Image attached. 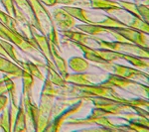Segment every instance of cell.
Listing matches in <instances>:
<instances>
[{
	"mask_svg": "<svg viewBox=\"0 0 149 132\" xmlns=\"http://www.w3.org/2000/svg\"><path fill=\"white\" fill-rule=\"evenodd\" d=\"M31 6L33 9L34 17L36 21L35 28L45 35L48 38V40L54 45L61 53L62 51L61 45H60L59 36H58V30L55 25L54 19L52 17V14L47 9V7L42 4L39 0H30Z\"/></svg>",
	"mask_w": 149,
	"mask_h": 132,
	"instance_id": "1",
	"label": "cell"
},
{
	"mask_svg": "<svg viewBox=\"0 0 149 132\" xmlns=\"http://www.w3.org/2000/svg\"><path fill=\"white\" fill-rule=\"evenodd\" d=\"M60 93V88L45 78L44 85L40 95V104L38 105L37 132L44 131L52 119V111L56 97Z\"/></svg>",
	"mask_w": 149,
	"mask_h": 132,
	"instance_id": "2",
	"label": "cell"
},
{
	"mask_svg": "<svg viewBox=\"0 0 149 132\" xmlns=\"http://www.w3.org/2000/svg\"><path fill=\"white\" fill-rule=\"evenodd\" d=\"M100 83L103 85L112 86L114 88H119V90H125V92H128L129 93L136 95V97H142L148 98V85L138 83L137 81L129 80V79L122 78L120 76L109 73V76L103 81H100Z\"/></svg>",
	"mask_w": 149,
	"mask_h": 132,
	"instance_id": "3",
	"label": "cell"
},
{
	"mask_svg": "<svg viewBox=\"0 0 149 132\" xmlns=\"http://www.w3.org/2000/svg\"><path fill=\"white\" fill-rule=\"evenodd\" d=\"M91 40L93 41L98 45V48L102 49L111 50L114 52L122 53V54H130L134 56L142 57V58H148L149 59V51L148 48L138 46L133 43L130 42H119V41H105L98 37L91 36Z\"/></svg>",
	"mask_w": 149,
	"mask_h": 132,
	"instance_id": "4",
	"label": "cell"
},
{
	"mask_svg": "<svg viewBox=\"0 0 149 132\" xmlns=\"http://www.w3.org/2000/svg\"><path fill=\"white\" fill-rule=\"evenodd\" d=\"M68 125H97L100 127H103L107 129V131H125L123 125H117L113 124L109 116H100L95 111H91V114L86 116L85 118H73L70 117L66 121Z\"/></svg>",
	"mask_w": 149,
	"mask_h": 132,
	"instance_id": "5",
	"label": "cell"
},
{
	"mask_svg": "<svg viewBox=\"0 0 149 132\" xmlns=\"http://www.w3.org/2000/svg\"><path fill=\"white\" fill-rule=\"evenodd\" d=\"M98 67L102 69H104V71L109 72V73L120 76L122 78L129 79V80H134V81L146 80L148 81V79H149L148 74L145 73V72L141 71V69H139L137 68L134 69V68H131V67L116 64L115 62H112V63H104Z\"/></svg>",
	"mask_w": 149,
	"mask_h": 132,
	"instance_id": "6",
	"label": "cell"
},
{
	"mask_svg": "<svg viewBox=\"0 0 149 132\" xmlns=\"http://www.w3.org/2000/svg\"><path fill=\"white\" fill-rule=\"evenodd\" d=\"M86 100H88V101L92 102L95 107L102 109L107 116H110V115L117 116V115H121L125 113V112H128L132 110L129 105L109 99V98L92 97H88Z\"/></svg>",
	"mask_w": 149,
	"mask_h": 132,
	"instance_id": "7",
	"label": "cell"
},
{
	"mask_svg": "<svg viewBox=\"0 0 149 132\" xmlns=\"http://www.w3.org/2000/svg\"><path fill=\"white\" fill-rule=\"evenodd\" d=\"M86 99L81 98V99L78 100L77 102H74V104H72L71 106L67 107L66 109H64L62 112H60L59 114L56 115L55 117H53L51 121L49 122V124L45 128L44 131H50V132H59L61 130L63 124L66 122L70 117H72L73 115L78 113L80 110L83 108L85 105Z\"/></svg>",
	"mask_w": 149,
	"mask_h": 132,
	"instance_id": "8",
	"label": "cell"
},
{
	"mask_svg": "<svg viewBox=\"0 0 149 132\" xmlns=\"http://www.w3.org/2000/svg\"><path fill=\"white\" fill-rule=\"evenodd\" d=\"M0 39L12 43L24 53L38 52V50L31 43H29L20 32H14L13 30L2 24L1 21H0Z\"/></svg>",
	"mask_w": 149,
	"mask_h": 132,
	"instance_id": "9",
	"label": "cell"
},
{
	"mask_svg": "<svg viewBox=\"0 0 149 132\" xmlns=\"http://www.w3.org/2000/svg\"><path fill=\"white\" fill-rule=\"evenodd\" d=\"M102 76H100L95 73H88V71H86L84 73H68L63 78L68 83L74 85H91L93 83H100L104 80V79H102Z\"/></svg>",
	"mask_w": 149,
	"mask_h": 132,
	"instance_id": "10",
	"label": "cell"
},
{
	"mask_svg": "<svg viewBox=\"0 0 149 132\" xmlns=\"http://www.w3.org/2000/svg\"><path fill=\"white\" fill-rule=\"evenodd\" d=\"M112 29L116 33H118L119 35H121L128 42L138 45V46L148 48L149 45L148 34H145V33L141 32V31H138L136 29L130 27H117Z\"/></svg>",
	"mask_w": 149,
	"mask_h": 132,
	"instance_id": "11",
	"label": "cell"
},
{
	"mask_svg": "<svg viewBox=\"0 0 149 132\" xmlns=\"http://www.w3.org/2000/svg\"><path fill=\"white\" fill-rule=\"evenodd\" d=\"M52 17L54 19L55 25L57 30L59 31H66L73 29L76 25V19L72 17L67 11H65L62 7L55 8L52 12Z\"/></svg>",
	"mask_w": 149,
	"mask_h": 132,
	"instance_id": "12",
	"label": "cell"
},
{
	"mask_svg": "<svg viewBox=\"0 0 149 132\" xmlns=\"http://www.w3.org/2000/svg\"><path fill=\"white\" fill-rule=\"evenodd\" d=\"M26 113L27 127L30 126L31 130L37 131V121H38V105L35 104L32 97L24 98L21 97Z\"/></svg>",
	"mask_w": 149,
	"mask_h": 132,
	"instance_id": "13",
	"label": "cell"
},
{
	"mask_svg": "<svg viewBox=\"0 0 149 132\" xmlns=\"http://www.w3.org/2000/svg\"><path fill=\"white\" fill-rule=\"evenodd\" d=\"M0 72L9 76L11 79H21L23 69L15 62L10 61L9 58L0 55Z\"/></svg>",
	"mask_w": 149,
	"mask_h": 132,
	"instance_id": "14",
	"label": "cell"
},
{
	"mask_svg": "<svg viewBox=\"0 0 149 132\" xmlns=\"http://www.w3.org/2000/svg\"><path fill=\"white\" fill-rule=\"evenodd\" d=\"M88 2H90V7L93 10L104 11L107 13L122 11L118 2L113 0H88Z\"/></svg>",
	"mask_w": 149,
	"mask_h": 132,
	"instance_id": "15",
	"label": "cell"
},
{
	"mask_svg": "<svg viewBox=\"0 0 149 132\" xmlns=\"http://www.w3.org/2000/svg\"><path fill=\"white\" fill-rule=\"evenodd\" d=\"M60 32L62 33V37L64 39L68 40L72 43H76V44H83L90 46V41H92L91 40V35L81 32V31H74L70 29V30L60 31Z\"/></svg>",
	"mask_w": 149,
	"mask_h": 132,
	"instance_id": "16",
	"label": "cell"
},
{
	"mask_svg": "<svg viewBox=\"0 0 149 132\" xmlns=\"http://www.w3.org/2000/svg\"><path fill=\"white\" fill-rule=\"evenodd\" d=\"M51 57H52L53 63H54L55 67H56V69L59 72V74L62 76H65L69 73L68 64H67L66 60L62 57V53L52 43H51Z\"/></svg>",
	"mask_w": 149,
	"mask_h": 132,
	"instance_id": "17",
	"label": "cell"
},
{
	"mask_svg": "<svg viewBox=\"0 0 149 132\" xmlns=\"http://www.w3.org/2000/svg\"><path fill=\"white\" fill-rule=\"evenodd\" d=\"M28 130L27 127V120H26V113L24 109V105L22 98L20 97L18 104V111L16 113L15 120H14L13 126H12V131L13 132H25Z\"/></svg>",
	"mask_w": 149,
	"mask_h": 132,
	"instance_id": "18",
	"label": "cell"
},
{
	"mask_svg": "<svg viewBox=\"0 0 149 132\" xmlns=\"http://www.w3.org/2000/svg\"><path fill=\"white\" fill-rule=\"evenodd\" d=\"M62 8L65 11H67L72 17H74L76 20L81 21L84 24H91V18H90V12L86 9L81 8L79 6H68L64 5Z\"/></svg>",
	"mask_w": 149,
	"mask_h": 132,
	"instance_id": "19",
	"label": "cell"
},
{
	"mask_svg": "<svg viewBox=\"0 0 149 132\" xmlns=\"http://www.w3.org/2000/svg\"><path fill=\"white\" fill-rule=\"evenodd\" d=\"M3 83L6 86L7 94H8L9 101H10V106L14 108H18L19 100H18V93L16 90V85L14 83L13 79H11L9 76L4 75L3 76Z\"/></svg>",
	"mask_w": 149,
	"mask_h": 132,
	"instance_id": "20",
	"label": "cell"
},
{
	"mask_svg": "<svg viewBox=\"0 0 149 132\" xmlns=\"http://www.w3.org/2000/svg\"><path fill=\"white\" fill-rule=\"evenodd\" d=\"M68 68L73 71V73H84L90 69V62L85 58L80 56L71 57L67 61Z\"/></svg>",
	"mask_w": 149,
	"mask_h": 132,
	"instance_id": "21",
	"label": "cell"
},
{
	"mask_svg": "<svg viewBox=\"0 0 149 132\" xmlns=\"http://www.w3.org/2000/svg\"><path fill=\"white\" fill-rule=\"evenodd\" d=\"M43 68L46 69L47 72V76L46 78L49 80L51 83L54 85L55 86H58V88H62V86L66 85L67 81L64 80V78L59 74V72L56 69V67L55 66H51L49 64H44L43 65Z\"/></svg>",
	"mask_w": 149,
	"mask_h": 132,
	"instance_id": "22",
	"label": "cell"
},
{
	"mask_svg": "<svg viewBox=\"0 0 149 132\" xmlns=\"http://www.w3.org/2000/svg\"><path fill=\"white\" fill-rule=\"evenodd\" d=\"M17 64L22 68L23 71H26L27 73L30 74L31 76H34L35 79H38L39 81H44L46 76L43 75L42 71L39 69V66H38L37 64H35L34 62L29 61V60H26V61H20V60H19V62Z\"/></svg>",
	"mask_w": 149,
	"mask_h": 132,
	"instance_id": "23",
	"label": "cell"
},
{
	"mask_svg": "<svg viewBox=\"0 0 149 132\" xmlns=\"http://www.w3.org/2000/svg\"><path fill=\"white\" fill-rule=\"evenodd\" d=\"M21 80H22V94L21 97L24 98L32 97V90L35 85V78L26 71H23Z\"/></svg>",
	"mask_w": 149,
	"mask_h": 132,
	"instance_id": "24",
	"label": "cell"
},
{
	"mask_svg": "<svg viewBox=\"0 0 149 132\" xmlns=\"http://www.w3.org/2000/svg\"><path fill=\"white\" fill-rule=\"evenodd\" d=\"M13 1L15 3L16 7L27 17L31 25H33L35 27L36 21L34 17V13H33L32 6H31L30 3V0H13Z\"/></svg>",
	"mask_w": 149,
	"mask_h": 132,
	"instance_id": "25",
	"label": "cell"
},
{
	"mask_svg": "<svg viewBox=\"0 0 149 132\" xmlns=\"http://www.w3.org/2000/svg\"><path fill=\"white\" fill-rule=\"evenodd\" d=\"M92 24L102 26L104 28H117V27H127L126 24L123 23L120 19H118L115 16L111 15H104V18L100 21H92Z\"/></svg>",
	"mask_w": 149,
	"mask_h": 132,
	"instance_id": "26",
	"label": "cell"
},
{
	"mask_svg": "<svg viewBox=\"0 0 149 132\" xmlns=\"http://www.w3.org/2000/svg\"><path fill=\"white\" fill-rule=\"evenodd\" d=\"M129 15V19L128 20H124L122 21L123 23L126 24L127 27H130V28H133V29H136L138 31H141V32L145 33V34H149V25L147 22L143 21L141 18H138V17H134V16Z\"/></svg>",
	"mask_w": 149,
	"mask_h": 132,
	"instance_id": "27",
	"label": "cell"
},
{
	"mask_svg": "<svg viewBox=\"0 0 149 132\" xmlns=\"http://www.w3.org/2000/svg\"><path fill=\"white\" fill-rule=\"evenodd\" d=\"M74 27L78 29L81 32H84L86 34H88L91 36H97L100 34H102V33H107V29L104 27H102V26L95 25V24H76Z\"/></svg>",
	"mask_w": 149,
	"mask_h": 132,
	"instance_id": "28",
	"label": "cell"
},
{
	"mask_svg": "<svg viewBox=\"0 0 149 132\" xmlns=\"http://www.w3.org/2000/svg\"><path fill=\"white\" fill-rule=\"evenodd\" d=\"M0 44H1L2 48L4 49V51H5L9 59L17 64L19 62V59L17 57V51H16V49L14 48V45L12 44V43L8 42V41H6V40H3V39H0Z\"/></svg>",
	"mask_w": 149,
	"mask_h": 132,
	"instance_id": "29",
	"label": "cell"
},
{
	"mask_svg": "<svg viewBox=\"0 0 149 132\" xmlns=\"http://www.w3.org/2000/svg\"><path fill=\"white\" fill-rule=\"evenodd\" d=\"M117 2H118L119 6L121 7L122 10H124L127 13L130 14V15L134 16V17L140 18L137 11V3L136 2H131L128 1V0H119Z\"/></svg>",
	"mask_w": 149,
	"mask_h": 132,
	"instance_id": "30",
	"label": "cell"
},
{
	"mask_svg": "<svg viewBox=\"0 0 149 132\" xmlns=\"http://www.w3.org/2000/svg\"><path fill=\"white\" fill-rule=\"evenodd\" d=\"M0 21H1V23L4 24L6 27L13 30L14 32H19V30L17 29V24H18L17 21L13 17H11L10 15H8L6 12L2 11L1 9H0Z\"/></svg>",
	"mask_w": 149,
	"mask_h": 132,
	"instance_id": "31",
	"label": "cell"
},
{
	"mask_svg": "<svg viewBox=\"0 0 149 132\" xmlns=\"http://www.w3.org/2000/svg\"><path fill=\"white\" fill-rule=\"evenodd\" d=\"M0 130L5 132H11L12 126L10 124V118H9V108L6 107L3 111L0 112Z\"/></svg>",
	"mask_w": 149,
	"mask_h": 132,
	"instance_id": "32",
	"label": "cell"
},
{
	"mask_svg": "<svg viewBox=\"0 0 149 132\" xmlns=\"http://www.w3.org/2000/svg\"><path fill=\"white\" fill-rule=\"evenodd\" d=\"M57 4H62V5H68V6H73V5H85V6H90V2L88 0H57Z\"/></svg>",
	"mask_w": 149,
	"mask_h": 132,
	"instance_id": "33",
	"label": "cell"
},
{
	"mask_svg": "<svg viewBox=\"0 0 149 132\" xmlns=\"http://www.w3.org/2000/svg\"><path fill=\"white\" fill-rule=\"evenodd\" d=\"M137 11H138V14H139V16H140V18L142 19L143 21H145V22L148 23V21H149V8H148V5L137 3Z\"/></svg>",
	"mask_w": 149,
	"mask_h": 132,
	"instance_id": "34",
	"label": "cell"
},
{
	"mask_svg": "<svg viewBox=\"0 0 149 132\" xmlns=\"http://www.w3.org/2000/svg\"><path fill=\"white\" fill-rule=\"evenodd\" d=\"M8 104H9V98L7 97V93L6 94L0 95V112L3 111L6 108Z\"/></svg>",
	"mask_w": 149,
	"mask_h": 132,
	"instance_id": "35",
	"label": "cell"
},
{
	"mask_svg": "<svg viewBox=\"0 0 149 132\" xmlns=\"http://www.w3.org/2000/svg\"><path fill=\"white\" fill-rule=\"evenodd\" d=\"M39 1L46 7H53L57 5V0H39Z\"/></svg>",
	"mask_w": 149,
	"mask_h": 132,
	"instance_id": "36",
	"label": "cell"
},
{
	"mask_svg": "<svg viewBox=\"0 0 149 132\" xmlns=\"http://www.w3.org/2000/svg\"><path fill=\"white\" fill-rule=\"evenodd\" d=\"M7 93V90H6V86L4 85L3 81L0 83V95L1 94H6Z\"/></svg>",
	"mask_w": 149,
	"mask_h": 132,
	"instance_id": "37",
	"label": "cell"
},
{
	"mask_svg": "<svg viewBox=\"0 0 149 132\" xmlns=\"http://www.w3.org/2000/svg\"><path fill=\"white\" fill-rule=\"evenodd\" d=\"M0 55H1V56H3V57L8 58V56H7V54L5 53V51H4V49H3V48H2L1 44H0Z\"/></svg>",
	"mask_w": 149,
	"mask_h": 132,
	"instance_id": "38",
	"label": "cell"
},
{
	"mask_svg": "<svg viewBox=\"0 0 149 132\" xmlns=\"http://www.w3.org/2000/svg\"><path fill=\"white\" fill-rule=\"evenodd\" d=\"M140 1L145 2V0H134V2H136V3H138V2H140Z\"/></svg>",
	"mask_w": 149,
	"mask_h": 132,
	"instance_id": "39",
	"label": "cell"
},
{
	"mask_svg": "<svg viewBox=\"0 0 149 132\" xmlns=\"http://www.w3.org/2000/svg\"><path fill=\"white\" fill-rule=\"evenodd\" d=\"M113 1H119V0H113Z\"/></svg>",
	"mask_w": 149,
	"mask_h": 132,
	"instance_id": "40",
	"label": "cell"
}]
</instances>
